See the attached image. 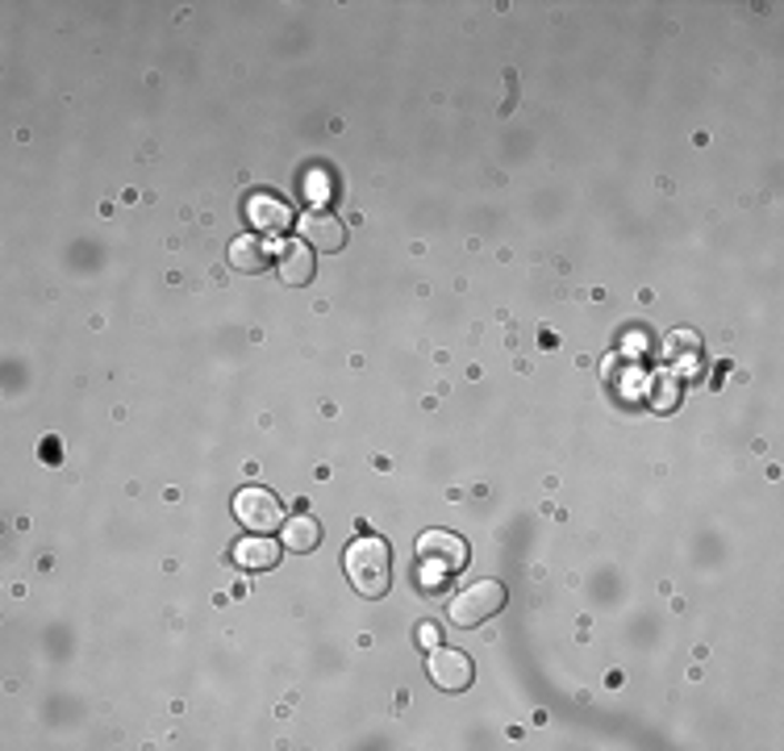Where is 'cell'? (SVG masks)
<instances>
[{
    "label": "cell",
    "instance_id": "cell-1",
    "mask_svg": "<svg viewBox=\"0 0 784 751\" xmlns=\"http://www.w3.org/2000/svg\"><path fill=\"white\" fill-rule=\"evenodd\" d=\"M343 567H347L350 589L367 601L384 597L393 589V547L376 534H359L343 555Z\"/></svg>",
    "mask_w": 784,
    "mask_h": 751
},
{
    "label": "cell",
    "instance_id": "cell-2",
    "mask_svg": "<svg viewBox=\"0 0 784 751\" xmlns=\"http://www.w3.org/2000/svg\"><path fill=\"white\" fill-rule=\"evenodd\" d=\"M467 567V543L450 531H426L417 538V584L443 589V584Z\"/></svg>",
    "mask_w": 784,
    "mask_h": 751
},
{
    "label": "cell",
    "instance_id": "cell-3",
    "mask_svg": "<svg viewBox=\"0 0 784 751\" xmlns=\"http://www.w3.org/2000/svg\"><path fill=\"white\" fill-rule=\"evenodd\" d=\"M500 610H505V584L476 581V584H467V589H459V597L450 601L447 617L455 626H480V622H488V617L500 614Z\"/></svg>",
    "mask_w": 784,
    "mask_h": 751
},
{
    "label": "cell",
    "instance_id": "cell-4",
    "mask_svg": "<svg viewBox=\"0 0 784 751\" xmlns=\"http://www.w3.org/2000/svg\"><path fill=\"white\" fill-rule=\"evenodd\" d=\"M234 517H238L250 534H271L284 526V505L271 488H264V484H247V488L234 497Z\"/></svg>",
    "mask_w": 784,
    "mask_h": 751
},
{
    "label": "cell",
    "instance_id": "cell-5",
    "mask_svg": "<svg viewBox=\"0 0 784 751\" xmlns=\"http://www.w3.org/2000/svg\"><path fill=\"white\" fill-rule=\"evenodd\" d=\"M426 672H430V681L438 684L443 693H464L467 684L476 681V668L467 660V651H459V648H430Z\"/></svg>",
    "mask_w": 784,
    "mask_h": 751
},
{
    "label": "cell",
    "instance_id": "cell-6",
    "mask_svg": "<svg viewBox=\"0 0 784 751\" xmlns=\"http://www.w3.org/2000/svg\"><path fill=\"white\" fill-rule=\"evenodd\" d=\"M297 238L317 250H343L347 230H343V221L334 214H326V209H309V214L297 217Z\"/></svg>",
    "mask_w": 784,
    "mask_h": 751
},
{
    "label": "cell",
    "instance_id": "cell-7",
    "mask_svg": "<svg viewBox=\"0 0 784 751\" xmlns=\"http://www.w3.org/2000/svg\"><path fill=\"white\" fill-rule=\"evenodd\" d=\"M276 267H280V280L284 284H309L317 271V259H314V247L309 243H280V250H276Z\"/></svg>",
    "mask_w": 784,
    "mask_h": 751
},
{
    "label": "cell",
    "instance_id": "cell-8",
    "mask_svg": "<svg viewBox=\"0 0 784 751\" xmlns=\"http://www.w3.org/2000/svg\"><path fill=\"white\" fill-rule=\"evenodd\" d=\"M247 217L259 234H280V230H288L292 209H288L280 197H271V192H255V197L247 200Z\"/></svg>",
    "mask_w": 784,
    "mask_h": 751
},
{
    "label": "cell",
    "instance_id": "cell-9",
    "mask_svg": "<svg viewBox=\"0 0 784 751\" xmlns=\"http://www.w3.org/2000/svg\"><path fill=\"white\" fill-rule=\"evenodd\" d=\"M284 555V543H276L271 534H250L242 538L238 547H234V560L238 567H247V572H267V567H276Z\"/></svg>",
    "mask_w": 784,
    "mask_h": 751
},
{
    "label": "cell",
    "instance_id": "cell-10",
    "mask_svg": "<svg viewBox=\"0 0 784 751\" xmlns=\"http://www.w3.org/2000/svg\"><path fill=\"white\" fill-rule=\"evenodd\" d=\"M284 547H292V551H314L317 543H321V522H317L314 514H292V517H284Z\"/></svg>",
    "mask_w": 784,
    "mask_h": 751
},
{
    "label": "cell",
    "instance_id": "cell-11",
    "mask_svg": "<svg viewBox=\"0 0 784 751\" xmlns=\"http://www.w3.org/2000/svg\"><path fill=\"white\" fill-rule=\"evenodd\" d=\"M267 247L259 243V234H242L230 243V267L234 271H264Z\"/></svg>",
    "mask_w": 784,
    "mask_h": 751
},
{
    "label": "cell",
    "instance_id": "cell-12",
    "mask_svg": "<svg viewBox=\"0 0 784 751\" xmlns=\"http://www.w3.org/2000/svg\"><path fill=\"white\" fill-rule=\"evenodd\" d=\"M417 643H421V648H426V651L438 648V631H434L430 622H426V626H417Z\"/></svg>",
    "mask_w": 784,
    "mask_h": 751
}]
</instances>
